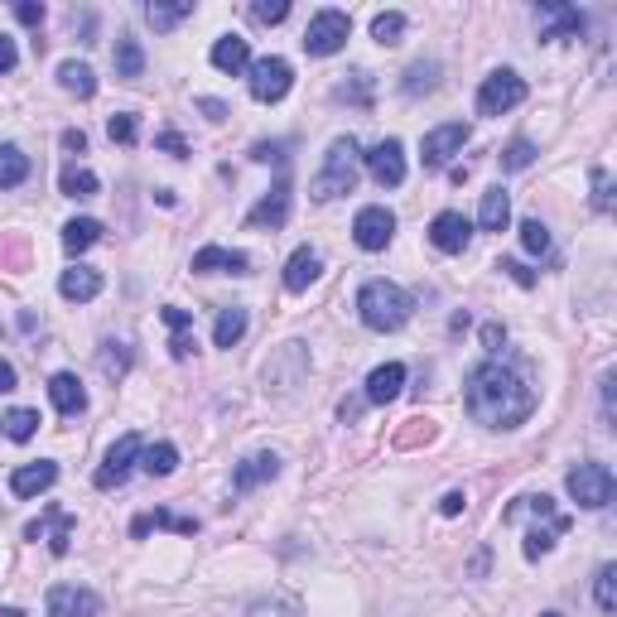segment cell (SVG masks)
Segmentation results:
<instances>
[{
  "mask_svg": "<svg viewBox=\"0 0 617 617\" xmlns=\"http://www.w3.org/2000/svg\"><path fill=\"white\" fill-rule=\"evenodd\" d=\"M0 430H5V439L25 444V439H34V430H39V410H10V415L0 420Z\"/></svg>",
  "mask_w": 617,
  "mask_h": 617,
  "instance_id": "cell-38",
  "label": "cell"
},
{
  "mask_svg": "<svg viewBox=\"0 0 617 617\" xmlns=\"http://www.w3.org/2000/svg\"><path fill=\"white\" fill-rule=\"evenodd\" d=\"M401 386H405V367H401V362H386V367H376V372L367 376V391H362V401L391 405L396 396H401Z\"/></svg>",
  "mask_w": 617,
  "mask_h": 617,
  "instance_id": "cell-21",
  "label": "cell"
},
{
  "mask_svg": "<svg viewBox=\"0 0 617 617\" xmlns=\"http://www.w3.org/2000/svg\"><path fill=\"white\" fill-rule=\"evenodd\" d=\"M338 415H343V420H357V415H362V401H343V410H338Z\"/></svg>",
  "mask_w": 617,
  "mask_h": 617,
  "instance_id": "cell-62",
  "label": "cell"
},
{
  "mask_svg": "<svg viewBox=\"0 0 617 617\" xmlns=\"http://www.w3.org/2000/svg\"><path fill=\"white\" fill-rule=\"evenodd\" d=\"M357 314H362V323L376 328V333H396V328H405V319L415 314V299L405 295L396 280H367L362 295H357Z\"/></svg>",
  "mask_w": 617,
  "mask_h": 617,
  "instance_id": "cell-2",
  "label": "cell"
},
{
  "mask_svg": "<svg viewBox=\"0 0 617 617\" xmlns=\"http://www.w3.org/2000/svg\"><path fill=\"white\" fill-rule=\"evenodd\" d=\"M140 468H145L150 478H169V473L179 468V449H174V444H150V449H140Z\"/></svg>",
  "mask_w": 617,
  "mask_h": 617,
  "instance_id": "cell-34",
  "label": "cell"
},
{
  "mask_svg": "<svg viewBox=\"0 0 617 617\" xmlns=\"http://www.w3.org/2000/svg\"><path fill=\"white\" fill-rule=\"evenodd\" d=\"M463 507H468V497H463V492H449V497L439 502V511H444V516H458Z\"/></svg>",
  "mask_w": 617,
  "mask_h": 617,
  "instance_id": "cell-60",
  "label": "cell"
},
{
  "mask_svg": "<svg viewBox=\"0 0 617 617\" xmlns=\"http://www.w3.org/2000/svg\"><path fill=\"white\" fill-rule=\"evenodd\" d=\"M213 68L217 73H246L251 68V44L242 34H222L213 44Z\"/></svg>",
  "mask_w": 617,
  "mask_h": 617,
  "instance_id": "cell-25",
  "label": "cell"
},
{
  "mask_svg": "<svg viewBox=\"0 0 617 617\" xmlns=\"http://www.w3.org/2000/svg\"><path fill=\"white\" fill-rule=\"evenodd\" d=\"M140 73H145V49H140V39L121 34L116 39V78H140Z\"/></svg>",
  "mask_w": 617,
  "mask_h": 617,
  "instance_id": "cell-33",
  "label": "cell"
},
{
  "mask_svg": "<svg viewBox=\"0 0 617 617\" xmlns=\"http://www.w3.org/2000/svg\"><path fill=\"white\" fill-rule=\"evenodd\" d=\"M569 497L579 502V507H589V511H598V507H608L613 502V468L608 463H579L574 473H569Z\"/></svg>",
  "mask_w": 617,
  "mask_h": 617,
  "instance_id": "cell-4",
  "label": "cell"
},
{
  "mask_svg": "<svg viewBox=\"0 0 617 617\" xmlns=\"http://www.w3.org/2000/svg\"><path fill=\"white\" fill-rule=\"evenodd\" d=\"M193 348H198V343H193V333H174V338H169V352H174L179 362H184V357H188Z\"/></svg>",
  "mask_w": 617,
  "mask_h": 617,
  "instance_id": "cell-58",
  "label": "cell"
},
{
  "mask_svg": "<svg viewBox=\"0 0 617 617\" xmlns=\"http://www.w3.org/2000/svg\"><path fill=\"white\" fill-rule=\"evenodd\" d=\"M540 15H550V25L540 29V39H545V44H550V39H574V34H584V25H589L574 5H555V0H545V5H540Z\"/></svg>",
  "mask_w": 617,
  "mask_h": 617,
  "instance_id": "cell-20",
  "label": "cell"
},
{
  "mask_svg": "<svg viewBox=\"0 0 617 617\" xmlns=\"http://www.w3.org/2000/svg\"><path fill=\"white\" fill-rule=\"evenodd\" d=\"M319 275H323L319 251H314V246H299L295 256L285 261V290H290V295H304V290H309Z\"/></svg>",
  "mask_w": 617,
  "mask_h": 617,
  "instance_id": "cell-18",
  "label": "cell"
},
{
  "mask_svg": "<svg viewBox=\"0 0 617 617\" xmlns=\"http://www.w3.org/2000/svg\"><path fill=\"white\" fill-rule=\"evenodd\" d=\"M58 295L63 299H73V304H87V299H97L102 295V275L92 266H73V270H63V280H58Z\"/></svg>",
  "mask_w": 617,
  "mask_h": 617,
  "instance_id": "cell-24",
  "label": "cell"
},
{
  "mask_svg": "<svg viewBox=\"0 0 617 617\" xmlns=\"http://www.w3.org/2000/svg\"><path fill=\"white\" fill-rule=\"evenodd\" d=\"M439 87V63H410V73H405V82H401V92L405 97H425V92H434Z\"/></svg>",
  "mask_w": 617,
  "mask_h": 617,
  "instance_id": "cell-36",
  "label": "cell"
},
{
  "mask_svg": "<svg viewBox=\"0 0 617 617\" xmlns=\"http://www.w3.org/2000/svg\"><path fill=\"white\" fill-rule=\"evenodd\" d=\"M497 160H502V169H507V174H516V169H531V164H536V145H531V140H511Z\"/></svg>",
  "mask_w": 617,
  "mask_h": 617,
  "instance_id": "cell-40",
  "label": "cell"
},
{
  "mask_svg": "<svg viewBox=\"0 0 617 617\" xmlns=\"http://www.w3.org/2000/svg\"><path fill=\"white\" fill-rule=\"evenodd\" d=\"M155 145H160V150H169L174 160H184V155H188V145H184V135H179V131H160V135H155Z\"/></svg>",
  "mask_w": 617,
  "mask_h": 617,
  "instance_id": "cell-52",
  "label": "cell"
},
{
  "mask_svg": "<svg viewBox=\"0 0 617 617\" xmlns=\"http://www.w3.org/2000/svg\"><path fill=\"white\" fill-rule=\"evenodd\" d=\"M526 516H540V521H545V531H555V536H564V531H569V516H564V511H555V502H550V497H521V502H511V507L502 511V521H507V526L526 521Z\"/></svg>",
  "mask_w": 617,
  "mask_h": 617,
  "instance_id": "cell-14",
  "label": "cell"
},
{
  "mask_svg": "<svg viewBox=\"0 0 617 617\" xmlns=\"http://www.w3.org/2000/svg\"><path fill=\"white\" fill-rule=\"evenodd\" d=\"M107 135L116 140V145H135L140 126H135V116H131V111H116V116L107 121Z\"/></svg>",
  "mask_w": 617,
  "mask_h": 617,
  "instance_id": "cell-45",
  "label": "cell"
},
{
  "mask_svg": "<svg viewBox=\"0 0 617 617\" xmlns=\"http://www.w3.org/2000/svg\"><path fill=\"white\" fill-rule=\"evenodd\" d=\"M357 174H362V150H357V140H352V135H343V140H333V145H328L323 169L314 174V184H309V198H319V203H328V198H343V193H352Z\"/></svg>",
  "mask_w": 617,
  "mask_h": 617,
  "instance_id": "cell-3",
  "label": "cell"
},
{
  "mask_svg": "<svg viewBox=\"0 0 617 617\" xmlns=\"http://www.w3.org/2000/svg\"><path fill=\"white\" fill-rule=\"evenodd\" d=\"M526 102V82L516 78L511 68H497L492 78H483V87H478V111L483 116H502V111L521 107Z\"/></svg>",
  "mask_w": 617,
  "mask_h": 617,
  "instance_id": "cell-7",
  "label": "cell"
},
{
  "mask_svg": "<svg viewBox=\"0 0 617 617\" xmlns=\"http://www.w3.org/2000/svg\"><path fill=\"white\" fill-rule=\"evenodd\" d=\"M478 222H483V232H507V222H511V198H507V188H502V184L487 188V193H483Z\"/></svg>",
  "mask_w": 617,
  "mask_h": 617,
  "instance_id": "cell-27",
  "label": "cell"
},
{
  "mask_svg": "<svg viewBox=\"0 0 617 617\" xmlns=\"http://www.w3.org/2000/svg\"><path fill=\"white\" fill-rule=\"evenodd\" d=\"M242 338H246V309H242V304H232V309H222V314H217L213 343H217V348H237Z\"/></svg>",
  "mask_w": 617,
  "mask_h": 617,
  "instance_id": "cell-28",
  "label": "cell"
},
{
  "mask_svg": "<svg viewBox=\"0 0 617 617\" xmlns=\"http://www.w3.org/2000/svg\"><path fill=\"white\" fill-rule=\"evenodd\" d=\"M97 367H102V376L121 381V376L131 372V348H126V343H102V352H97Z\"/></svg>",
  "mask_w": 617,
  "mask_h": 617,
  "instance_id": "cell-37",
  "label": "cell"
},
{
  "mask_svg": "<svg viewBox=\"0 0 617 617\" xmlns=\"http://www.w3.org/2000/svg\"><path fill=\"white\" fill-rule=\"evenodd\" d=\"M483 348L492 352V357L507 348V328H502V323H483Z\"/></svg>",
  "mask_w": 617,
  "mask_h": 617,
  "instance_id": "cell-51",
  "label": "cell"
},
{
  "mask_svg": "<svg viewBox=\"0 0 617 617\" xmlns=\"http://www.w3.org/2000/svg\"><path fill=\"white\" fill-rule=\"evenodd\" d=\"M29 179V155L20 145H0V188H20Z\"/></svg>",
  "mask_w": 617,
  "mask_h": 617,
  "instance_id": "cell-31",
  "label": "cell"
},
{
  "mask_svg": "<svg viewBox=\"0 0 617 617\" xmlns=\"http://www.w3.org/2000/svg\"><path fill=\"white\" fill-rule=\"evenodd\" d=\"M540 617H560V613H540Z\"/></svg>",
  "mask_w": 617,
  "mask_h": 617,
  "instance_id": "cell-64",
  "label": "cell"
},
{
  "mask_svg": "<svg viewBox=\"0 0 617 617\" xmlns=\"http://www.w3.org/2000/svg\"><path fill=\"white\" fill-rule=\"evenodd\" d=\"M352 237H357V246H362V251H386V246H391V237H396V213H391V208H381V203L362 208V213H357V222H352Z\"/></svg>",
  "mask_w": 617,
  "mask_h": 617,
  "instance_id": "cell-9",
  "label": "cell"
},
{
  "mask_svg": "<svg viewBox=\"0 0 617 617\" xmlns=\"http://www.w3.org/2000/svg\"><path fill=\"white\" fill-rule=\"evenodd\" d=\"M251 617H299L290 603H280V598H261V603H251Z\"/></svg>",
  "mask_w": 617,
  "mask_h": 617,
  "instance_id": "cell-49",
  "label": "cell"
},
{
  "mask_svg": "<svg viewBox=\"0 0 617 617\" xmlns=\"http://www.w3.org/2000/svg\"><path fill=\"white\" fill-rule=\"evenodd\" d=\"M246 73H251V97H256L261 107L285 102V97H290V87H295V68H290L285 58H256Z\"/></svg>",
  "mask_w": 617,
  "mask_h": 617,
  "instance_id": "cell-5",
  "label": "cell"
},
{
  "mask_svg": "<svg viewBox=\"0 0 617 617\" xmlns=\"http://www.w3.org/2000/svg\"><path fill=\"white\" fill-rule=\"evenodd\" d=\"M550 545H555V531H531L526 536V560H540V555H550Z\"/></svg>",
  "mask_w": 617,
  "mask_h": 617,
  "instance_id": "cell-48",
  "label": "cell"
},
{
  "mask_svg": "<svg viewBox=\"0 0 617 617\" xmlns=\"http://www.w3.org/2000/svg\"><path fill=\"white\" fill-rule=\"evenodd\" d=\"M502 270H507V275L516 280V285H521V290H531V285H536V270H526L521 261H502Z\"/></svg>",
  "mask_w": 617,
  "mask_h": 617,
  "instance_id": "cell-56",
  "label": "cell"
},
{
  "mask_svg": "<svg viewBox=\"0 0 617 617\" xmlns=\"http://www.w3.org/2000/svg\"><path fill=\"white\" fill-rule=\"evenodd\" d=\"M593 598H598V608H603V613H617V569H613V564H603V569H598Z\"/></svg>",
  "mask_w": 617,
  "mask_h": 617,
  "instance_id": "cell-41",
  "label": "cell"
},
{
  "mask_svg": "<svg viewBox=\"0 0 617 617\" xmlns=\"http://www.w3.org/2000/svg\"><path fill=\"white\" fill-rule=\"evenodd\" d=\"M164 323H169L174 333H188V328H193V309H179V304H169V309H164Z\"/></svg>",
  "mask_w": 617,
  "mask_h": 617,
  "instance_id": "cell-53",
  "label": "cell"
},
{
  "mask_svg": "<svg viewBox=\"0 0 617 617\" xmlns=\"http://www.w3.org/2000/svg\"><path fill=\"white\" fill-rule=\"evenodd\" d=\"M73 531H78V521H73L68 511H58V507L44 511V521H29V526H25V536L29 540H49V550H54V555H68Z\"/></svg>",
  "mask_w": 617,
  "mask_h": 617,
  "instance_id": "cell-12",
  "label": "cell"
},
{
  "mask_svg": "<svg viewBox=\"0 0 617 617\" xmlns=\"http://www.w3.org/2000/svg\"><path fill=\"white\" fill-rule=\"evenodd\" d=\"M188 15H193V0H174V5H164V0H150V5H145V20H150L155 29L184 25Z\"/></svg>",
  "mask_w": 617,
  "mask_h": 617,
  "instance_id": "cell-32",
  "label": "cell"
},
{
  "mask_svg": "<svg viewBox=\"0 0 617 617\" xmlns=\"http://www.w3.org/2000/svg\"><path fill=\"white\" fill-rule=\"evenodd\" d=\"M102 242V222L97 217H73L68 227H63V246L78 256V251H87V246Z\"/></svg>",
  "mask_w": 617,
  "mask_h": 617,
  "instance_id": "cell-30",
  "label": "cell"
},
{
  "mask_svg": "<svg viewBox=\"0 0 617 617\" xmlns=\"http://www.w3.org/2000/svg\"><path fill=\"white\" fill-rule=\"evenodd\" d=\"M410 425H415V430H405L401 444H415V439H425V444H430V439H434V425H430V420H410Z\"/></svg>",
  "mask_w": 617,
  "mask_h": 617,
  "instance_id": "cell-57",
  "label": "cell"
},
{
  "mask_svg": "<svg viewBox=\"0 0 617 617\" xmlns=\"http://www.w3.org/2000/svg\"><path fill=\"white\" fill-rule=\"evenodd\" d=\"M49 401L58 405V415H82L87 410V391H82V381L73 372H58L49 381Z\"/></svg>",
  "mask_w": 617,
  "mask_h": 617,
  "instance_id": "cell-26",
  "label": "cell"
},
{
  "mask_svg": "<svg viewBox=\"0 0 617 617\" xmlns=\"http://www.w3.org/2000/svg\"><path fill=\"white\" fill-rule=\"evenodd\" d=\"M521 246H526L531 256H545V251H550V232H545L540 217H526V222H521Z\"/></svg>",
  "mask_w": 617,
  "mask_h": 617,
  "instance_id": "cell-42",
  "label": "cell"
},
{
  "mask_svg": "<svg viewBox=\"0 0 617 617\" xmlns=\"http://www.w3.org/2000/svg\"><path fill=\"white\" fill-rule=\"evenodd\" d=\"M285 15H290V0H256L251 5V20L256 25H280Z\"/></svg>",
  "mask_w": 617,
  "mask_h": 617,
  "instance_id": "cell-44",
  "label": "cell"
},
{
  "mask_svg": "<svg viewBox=\"0 0 617 617\" xmlns=\"http://www.w3.org/2000/svg\"><path fill=\"white\" fill-rule=\"evenodd\" d=\"M140 449H145V444H140V434H121V439L107 449V463L97 468V478H92V483L102 487V492L121 487L126 478H131V468L140 463Z\"/></svg>",
  "mask_w": 617,
  "mask_h": 617,
  "instance_id": "cell-8",
  "label": "cell"
},
{
  "mask_svg": "<svg viewBox=\"0 0 617 617\" xmlns=\"http://www.w3.org/2000/svg\"><path fill=\"white\" fill-rule=\"evenodd\" d=\"M54 483H58V463L39 458V463H25V468H15V478H10V492H15V497H39V492H49Z\"/></svg>",
  "mask_w": 617,
  "mask_h": 617,
  "instance_id": "cell-19",
  "label": "cell"
},
{
  "mask_svg": "<svg viewBox=\"0 0 617 617\" xmlns=\"http://www.w3.org/2000/svg\"><path fill=\"white\" fill-rule=\"evenodd\" d=\"M367 160V174H372L381 188H401L405 184V145L401 140H381L372 155H362Z\"/></svg>",
  "mask_w": 617,
  "mask_h": 617,
  "instance_id": "cell-10",
  "label": "cell"
},
{
  "mask_svg": "<svg viewBox=\"0 0 617 617\" xmlns=\"http://www.w3.org/2000/svg\"><path fill=\"white\" fill-rule=\"evenodd\" d=\"M463 401H468V415L487 430H516L536 410V391L502 362H483V367L468 372Z\"/></svg>",
  "mask_w": 617,
  "mask_h": 617,
  "instance_id": "cell-1",
  "label": "cell"
},
{
  "mask_svg": "<svg viewBox=\"0 0 617 617\" xmlns=\"http://www.w3.org/2000/svg\"><path fill=\"white\" fill-rule=\"evenodd\" d=\"M246 261L242 251H227V246H203L193 251V275H217V270H232V275H246Z\"/></svg>",
  "mask_w": 617,
  "mask_h": 617,
  "instance_id": "cell-22",
  "label": "cell"
},
{
  "mask_svg": "<svg viewBox=\"0 0 617 617\" xmlns=\"http://www.w3.org/2000/svg\"><path fill=\"white\" fill-rule=\"evenodd\" d=\"M155 526H160V531H174V536H198V521H193V516H174V511H164V507L135 516L131 536H150Z\"/></svg>",
  "mask_w": 617,
  "mask_h": 617,
  "instance_id": "cell-23",
  "label": "cell"
},
{
  "mask_svg": "<svg viewBox=\"0 0 617 617\" xmlns=\"http://www.w3.org/2000/svg\"><path fill=\"white\" fill-rule=\"evenodd\" d=\"M593 208L613 213V179H608V169H593Z\"/></svg>",
  "mask_w": 617,
  "mask_h": 617,
  "instance_id": "cell-47",
  "label": "cell"
},
{
  "mask_svg": "<svg viewBox=\"0 0 617 617\" xmlns=\"http://www.w3.org/2000/svg\"><path fill=\"white\" fill-rule=\"evenodd\" d=\"M348 34H352V20L343 10H319V15L309 20V29H304V54H314V58L338 54V49L348 44Z\"/></svg>",
  "mask_w": 617,
  "mask_h": 617,
  "instance_id": "cell-6",
  "label": "cell"
},
{
  "mask_svg": "<svg viewBox=\"0 0 617 617\" xmlns=\"http://www.w3.org/2000/svg\"><path fill=\"white\" fill-rule=\"evenodd\" d=\"M10 391H15V367L0 362V396H10Z\"/></svg>",
  "mask_w": 617,
  "mask_h": 617,
  "instance_id": "cell-61",
  "label": "cell"
},
{
  "mask_svg": "<svg viewBox=\"0 0 617 617\" xmlns=\"http://www.w3.org/2000/svg\"><path fill=\"white\" fill-rule=\"evenodd\" d=\"M102 613V598L92 589H78V584H54L49 589V617H97Z\"/></svg>",
  "mask_w": 617,
  "mask_h": 617,
  "instance_id": "cell-11",
  "label": "cell"
},
{
  "mask_svg": "<svg viewBox=\"0 0 617 617\" xmlns=\"http://www.w3.org/2000/svg\"><path fill=\"white\" fill-rule=\"evenodd\" d=\"M246 222H251V227H270V232L285 227V222H290V179H275V188L251 208Z\"/></svg>",
  "mask_w": 617,
  "mask_h": 617,
  "instance_id": "cell-16",
  "label": "cell"
},
{
  "mask_svg": "<svg viewBox=\"0 0 617 617\" xmlns=\"http://www.w3.org/2000/svg\"><path fill=\"white\" fill-rule=\"evenodd\" d=\"M198 111H203L208 121H227V116H232V107H227V102H217V97H198Z\"/></svg>",
  "mask_w": 617,
  "mask_h": 617,
  "instance_id": "cell-55",
  "label": "cell"
},
{
  "mask_svg": "<svg viewBox=\"0 0 617 617\" xmlns=\"http://www.w3.org/2000/svg\"><path fill=\"white\" fill-rule=\"evenodd\" d=\"M0 617H25L20 608H0Z\"/></svg>",
  "mask_w": 617,
  "mask_h": 617,
  "instance_id": "cell-63",
  "label": "cell"
},
{
  "mask_svg": "<svg viewBox=\"0 0 617 617\" xmlns=\"http://www.w3.org/2000/svg\"><path fill=\"white\" fill-rule=\"evenodd\" d=\"M15 63H20V49H15V39H10V34H0V78H5V73H10Z\"/></svg>",
  "mask_w": 617,
  "mask_h": 617,
  "instance_id": "cell-54",
  "label": "cell"
},
{
  "mask_svg": "<svg viewBox=\"0 0 617 617\" xmlns=\"http://www.w3.org/2000/svg\"><path fill=\"white\" fill-rule=\"evenodd\" d=\"M58 82L73 92V97H97V78H92V68L87 63H78V58H68V63H58Z\"/></svg>",
  "mask_w": 617,
  "mask_h": 617,
  "instance_id": "cell-29",
  "label": "cell"
},
{
  "mask_svg": "<svg viewBox=\"0 0 617 617\" xmlns=\"http://www.w3.org/2000/svg\"><path fill=\"white\" fill-rule=\"evenodd\" d=\"M251 160L256 164H285L290 160V140H261V145H251Z\"/></svg>",
  "mask_w": 617,
  "mask_h": 617,
  "instance_id": "cell-46",
  "label": "cell"
},
{
  "mask_svg": "<svg viewBox=\"0 0 617 617\" xmlns=\"http://www.w3.org/2000/svg\"><path fill=\"white\" fill-rule=\"evenodd\" d=\"M401 34H405V15H401V10H381V15L372 20V39H376V44H386V49H391V44H401Z\"/></svg>",
  "mask_w": 617,
  "mask_h": 617,
  "instance_id": "cell-39",
  "label": "cell"
},
{
  "mask_svg": "<svg viewBox=\"0 0 617 617\" xmlns=\"http://www.w3.org/2000/svg\"><path fill=\"white\" fill-rule=\"evenodd\" d=\"M275 473H280V458H275V454H251V458H242V463L232 468V492H237V497H246L251 487L270 483Z\"/></svg>",
  "mask_w": 617,
  "mask_h": 617,
  "instance_id": "cell-17",
  "label": "cell"
},
{
  "mask_svg": "<svg viewBox=\"0 0 617 617\" xmlns=\"http://www.w3.org/2000/svg\"><path fill=\"white\" fill-rule=\"evenodd\" d=\"M338 102H357V107H367V102H372V73H352V82L338 87Z\"/></svg>",
  "mask_w": 617,
  "mask_h": 617,
  "instance_id": "cell-43",
  "label": "cell"
},
{
  "mask_svg": "<svg viewBox=\"0 0 617 617\" xmlns=\"http://www.w3.org/2000/svg\"><path fill=\"white\" fill-rule=\"evenodd\" d=\"M58 188H63L68 198H97V174L82 169V164H68V169L58 174Z\"/></svg>",
  "mask_w": 617,
  "mask_h": 617,
  "instance_id": "cell-35",
  "label": "cell"
},
{
  "mask_svg": "<svg viewBox=\"0 0 617 617\" xmlns=\"http://www.w3.org/2000/svg\"><path fill=\"white\" fill-rule=\"evenodd\" d=\"M63 150H68V155H82V150H87V135H82V131H63Z\"/></svg>",
  "mask_w": 617,
  "mask_h": 617,
  "instance_id": "cell-59",
  "label": "cell"
},
{
  "mask_svg": "<svg viewBox=\"0 0 617 617\" xmlns=\"http://www.w3.org/2000/svg\"><path fill=\"white\" fill-rule=\"evenodd\" d=\"M15 20L29 29H39L44 25V5H39V0H20V5H15Z\"/></svg>",
  "mask_w": 617,
  "mask_h": 617,
  "instance_id": "cell-50",
  "label": "cell"
},
{
  "mask_svg": "<svg viewBox=\"0 0 617 617\" xmlns=\"http://www.w3.org/2000/svg\"><path fill=\"white\" fill-rule=\"evenodd\" d=\"M468 145V126L463 121H449V126H434L430 135H425V169H439V164H449V155H458Z\"/></svg>",
  "mask_w": 617,
  "mask_h": 617,
  "instance_id": "cell-13",
  "label": "cell"
},
{
  "mask_svg": "<svg viewBox=\"0 0 617 617\" xmlns=\"http://www.w3.org/2000/svg\"><path fill=\"white\" fill-rule=\"evenodd\" d=\"M430 242L439 246V251L458 256V251H468V242H473V222L463 213H439L430 222Z\"/></svg>",
  "mask_w": 617,
  "mask_h": 617,
  "instance_id": "cell-15",
  "label": "cell"
}]
</instances>
